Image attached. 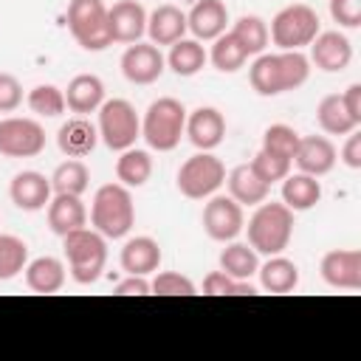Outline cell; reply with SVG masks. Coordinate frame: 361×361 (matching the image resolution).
Returning <instances> with one entry per match:
<instances>
[{
	"instance_id": "39",
	"label": "cell",
	"mask_w": 361,
	"mask_h": 361,
	"mask_svg": "<svg viewBox=\"0 0 361 361\" xmlns=\"http://www.w3.org/2000/svg\"><path fill=\"white\" fill-rule=\"evenodd\" d=\"M203 293H209V296H243V293H248L251 296L257 290L248 279H234L223 271H212L203 279Z\"/></svg>"
},
{
	"instance_id": "41",
	"label": "cell",
	"mask_w": 361,
	"mask_h": 361,
	"mask_svg": "<svg viewBox=\"0 0 361 361\" xmlns=\"http://www.w3.org/2000/svg\"><path fill=\"white\" fill-rule=\"evenodd\" d=\"M251 169L271 186V183L282 180V178L290 172V161H288V158H279V155H274V152L259 149V152L251 158Z\"/></svg>"
},
{
	"instance_id": "43",
	"label": "cell",
	"mask_w": 361,
	"mask_h": 361,
	"mask_svg": "<svg viewBox=\"0 0 361 361\" xmlns=\"http://www.w3.org/2000/svg\"><path fill=\"white\" fill-rule=\"evenodd\" d=\"M20 102H23V85L17 82V76L0 71V113L17 110Z\"/></svg>"
},
{
	"instance_id": "28",
	"label": "cell",
	"mask_w": 361,
	"mask_h": 361,
	"mask_svg": "<svg viewBox=\"0 0 361 361\" xmlns=\"http://www.w3.org/2000/svg\"><path fill=\"white\" fill-rule=\"evenodd\" d=\"M25 285L34 293H56L65 285V265L56 257H37L25 265Z\"/></svg>"
},
{
	"instance_id": "8",
	"label": "cell",
	"mask_w": 361,
	"mask_h": 361,
	"mask_svg": "<svg viewBox=\"0 0 361 361\" xmlns=\"http://www.w3.org/2000/svg\"><path fill=\"white\" fill-rule=\"evenodd\" d=\"M68 28L85 51H104L113 45L107 31V6L102 0H71Z\"/></svg>"
},
{
	"instance_id": "2",
	"label": "cell",
	"mask_w": 361,
	"mask_h": 361,
	"mask_svg": "<svg viewBox=\"0 0 361 361\" xmlns=\"http://www.w3.org/2000/svg\"><path fill=\"white\" fill-rule=\"evenodd\" d=\"M90 223L104 240H121L135 223L133 195L121 183H104L96 189L90 203Z\"/></svg>"
},
{
	"instance_id": "15",
	"label": "cell",
	"mask_w": 361,
	"mask_h": 361,
	"mask_svg": "<svg viewBox=\"0 0 361 361\" xmlns=\"http://www.w3.org/2000/svg\"><path fill=\"white\" fill-rule=\"evenodd\" d=\"M310 62L324 73H338L353 62V45L341 31H319L310 42Z\"/></svg>"
},
{
	"instance_id": "20",
	"label": "cell",
	"mask_w": 361,
	"mask_h": 361,
	"mask_svg": "<svg viewBox=\"0 0 361 361\" xmlns=\"http://www.w3.org/2000/svg\"><path fill=\"white\" fill-rule=\"evenodd\" d=\"M228 8L223 0H197L192 11L186 14V28L195 34V39H214L226 31Z\"/></svg>"
},
{
	"instance_id": "7",
	"label": "cell",
	"mask_w": 361,
	"mask_h": 361,
	"mask_svg": "<svg viewBox=\"0 0 361 361\" xmlns=\"http://www.w3.org/2000/svg\"><path fill=\"white\" fill-rule=\"evenodd\" d=\"M96 113H99L96 130L107 149L121 152L135 147V138L141 135V118L127 99H107Z\"/></svg>"
},
{
	"instance_id": "44",
	"label": "cell",
	"mask_w": 361,
	"mask_h": 361,
	"mask_svg": "<svg viewBox=\"0 0 361 361\" xmlns=\"http://www.w3.org/2000/svg\"><path fill=\"white\" fill-rule=\"evenodd\" d=\"M341 161L350 169H361V133H358V127L353 133H347V141L341 147Z\"/></svg>"
},
{
	"instance_id": "21",
	"label": "cell",
	"mask_w": 361,
	"mask_h": 361,
	"mask_svg": "<svg viewBox=\"0 0 361 361\" xmlns=\"http://www.w3.org/2000/svg\"><path fill=\"white\" fill-rule=\"evenodd\" d=\"M147 34L152 45H172L186 34V14L178 6H158L147 14Z\"/></svg>"
},
{
	"instance_id": "16",
	"label": "cell",
	"mask_w": 361,
	"mask_h": 361,
	"mask_svg": "<svg viewBox=\"0 0 361 361\" xmlns=\"http://www.w3.org/2000/svg\"><path fill=\"white\" fill-rule=\"evenodd\" d=\"M336 161H338V152H336L330 138H324V135H299V144H296V152H293V164L299 166V172L322 178L336 166Z\"/></svg>"
},
{
	"instance_id": "40",
	"label": "cell",
	"mask_w": 361,
	"mask_h": 361,
	"mask_svg": "<svg viewBox=\"0 0 361 361\" xmlns=\"http://www.w3.org/2000/svg\"><path fill=\"white\" fill-rule=\"evenodd\" d=\"M149 290L158 296H195L197 288L189 276L178 274V271H161L155 274V279L149 282Z\"/></svg>"
},
{
	"instance_id": "13",
	"label": "cell",
	"mask_w": 361,
	"mask_h": 361,
	"mask_svg": "<svg viewBox=\"0 0 361 361\" xmlns=\"http://www.w3.org/2000/svg\"><path fill=\"white\" fill-rule=\"evenodd\" d=\"M110 42L133 45L147 34V8L138 0H118L107 8Z\"/></svg>"
},
{
	"instance_id": "17",
	"label": "cell",
	"mask_w": 361,
	"mask_h": 361,
	"mask_svg": "<svg viewBox=\"0 0 361 361\" xmlns=\"http://www.w3.org/2000/svg\"><path fill=\"white\" fill-rule=\"evenodd\" d=\"M183 133L189 135V141L200 152H212L226 138V118H223V113L217 107H197V110H192L186 116Z\"/></svg>"
},
{
	"instance_id": "29",
	"label": "cell",
	"mask_w": 361,
	"mask_h": 361,
	"mask_svg": "<svg viewBox=\"0 0 361 361\" xmlns=\"http://www.w3.org/2000/svg\"><path fill=\"white\" fill-rule=\"evenodd\" d=\"M149 175H152V158L147 149H138V147L121 149V155L116 161V178L121 186L138 189L149 180Z\"/></svg>"
},
{
	"instance_id": "33",
	"label": "cell",
	"mask_w": 361,
	"mask_h": 361,
	"mask_svg": "<svg viewBox=\"0 0 361 361\" xmlns=\"http://www.w3.org/2000/svg\"><path fill=\"white\" fill-rule=\"evenodd\" d=\"M206 51L200 45V39H178L169 45V56L166 65L178 73V76H195L203 65H206Z\"/></svg>"
},
{
	"instance_id": "23",
	"label": "cell",
	"mask_w": 361,
	"mask_h": 361,
	"mask_svg": "<svg viewBox=\"0 0 361 361\" xmlns=\"http://www.w3.org/2000/svg\"><path fill=\"white\" fill-rule=\"evenodd\" d=\"M161 259H164L161 245L152 237H133V240H127L124 248H121V257H118L121 268L127 274H138V276L155 274L161 268Z\"/></svg>"
},
{
	"instance_id": "10",
	"label": "cell",
	"mask_w": 361,
	"mask_h": 361,
	"mask_svg": "<svg viewBox=\"0 0 361 361\" xmlns=\"http://www.w3.org/2000/svg\"><path fill=\"white\" fill-rule=\"evenodd\" d=\"M45 149V130L34 118H3L0 121V155L6 158H34Z\"/></svg>"
},
{
	"instance_id": "36",
	"label": "cell",
	"mask_w": 361,
	"mask_h": 361,
	"mask_svg": "<svg viewBox=\"0 0 361 361\" xmlns=\"http://www.w3.org/2000/svg\"><path fill=\"white\" fill-rule=\"evenodd\" d=\"M28 265V245L14 234H0V282L14 279Z\"/></svg>"
},
{
	"instance_id": "45",
	"label": "cell",
	"mask_w": 361,
	"mask_h": 361,
	"mask_svg": "<svg viewBox=\"0 0 361 361\" xmlns=\"http://www.w3.org/2000/svg\"><path fill=\"white\" fill-rule=\"evenodd\" d=\"M118 296H147L149 293V282H147V276H138V274H127V279H121V282H116V288H113Z\"/></svg>"
},
{
	"instance_id": "1",
	"label": "cell",
	"mask_w": 361,
	"mask_h": 361,
	"mask_svg": "<svg viewBox=\"0 0 361 361\" xmlns=\"http://www.w3.org/2000/svg\"><path fill=\"white\" fill-rule=\"evenodd\" d=\"M310 76V59L302 51H279V54H259L248 71L251 87L259 96H279L296 90Z\"/></svg>"
},
{
	"instance_id": "26",
	"label": "cell",
	"mask_w": 361,
	"mask_h": 361,
	"mask_svg": "<svg viewBox=\"0 0 361 361\" xmlns=\"http://www.w3.org/2000/svg\"><path fill=\"white\" fill-rule=\"evenodd\" d=\"M322 200V183L313 175L296 172V175H285L282 178V203L290 212H307Z\"/></svg>"
},
{
	"instance_id": "42",
	"label": "cell",
	"mask_w": 361,
	"mask_h": 361,
	"mask_svg": "<svg viewBox=\"0 0 361 361\" xmlns=\"http://www.w3.org/2000/svg\"><path fill=\"white\" fill-rule=\"evenodd\" d=\"M330 17L344 28L361 25V0H330Z\"/></svg>"
},
{
	"instance_id": "38",
	"label": "cell",
	"mask_w": 361,
	"mask_h": 361,
	"mask_svg": "<svg viewBox=\"0 0 361 361\" xmlns=\"http://www.w3.org/2000/svg\"><path fill=\"white\" fill-rule=\"evenodd\" d=\"M296 144H299V133L293 127H288V124H271L262 133V149L265 152H274L279 158H288L290 164H293Z\"/></svg>"
},
{
	"instance_id": "6",
	"label": "cell",
	"mask_w": 361,
	"mask_h": 361,
	"mask_svg": "<svg viewBox=\"0 0 361 361\" xmlns=\"http://www.w3.org/2000/svg\"><path fill=\"white\" fill-rule=\"evenodd\" d=\"M319 34V14L305 3H290L279 8L271 20L268 37L279 51H302Z\"/></svg>"
},
{
	"instance_id": "14",
	"label": "cell",
	"mask_w": 361,
	"mask_h": 361,
	"mask_svg": "<svg viewBox=\"0 0 361 361\" xmlns=\"http://www.w3.org/2000/svg\"><path fill=\"white\" fill-rule=\"evenodd\" d=\"M322 279L338 290L361 288V251L358 248H336L322 257Z\"/></svg>"
},
{
	"instance_id": "35",
	"label": "cell",
	"mask_w": 361,
	"mask_h": 361,
	"mask_svg": "<svg viewBox=\"0 0 361 361\" xmlns=\"http://www.w3.org/2000/svg\"><path fill=\"white\" fill-rule=\"evenodd\" d=\"M212 42H214V45H212L209 59H212V65H214L217 71H223V73H234V71H240V68L248 62L245 48L234 39L231 31H223V34L214 37Z\"/></svg>"
},
{
	"instance_id": "34",
	"label": "cell",
	"mask_w": 361,
	"mask_h": 361,
	"mask_svg": "<svg viewBox=\"0 0 361 361\" xmlns=\"http://www.w3.org/2000/svg\"><path fill=\"white\" fill-rule=\"evenodd\" d=\"M231 34H234V39L245 48V54L248 56H259L265 48H268V25H265V20L262 17H257V14H243L234 25H231Z\"/></svg>"
},
{
	"instance_id": "46",
	"label": "cell",
	"mask_w": 361,
	"mask_h": 361,
	"mask_svg": "<svg viewBox=\"0 0 361 361\" xmlns=\"http://www.w3.org/2000/svg\"><path fill=\"white\" fill-rule=\"evenodd\" d=\"M341 102H344L347 113L361 124V85H358V82H353V85L341 93Z\"/></svg>"
},
{
	"instance_id": "18",
	"label": "cell",
	"mask_w": 361,
	"mask_h": 361,
	"mask_svg": "<svg viewBox=\"0 0 361 361\" xmlns=\"http://www.w3.org/2000/svg\"><path fill=\"white\" fill-rule=\"evenodd\" d=\"M54 189H51V178H45L42 172H34V169H25V172H17L11 178V186H8V197L17 209L23 212H39L48 206Z\"/></svg>"
},
{
	"instance_id": "22",
	"label": "cell",
	"mask_w": 361,
	"mask_h": 361,
	"mask_svg": "<svg viewBox=\"0 0 361 361\" xmlns=\"http://www.w3.org/2000/svg\"><path fill=\"white\" fill-rule=\"evenodd\" d=\"M56 144L68 158H85L96 149L99 144V130L85 118V116H73L68 118L59 133H56Z\"/></svg>"
},
{
	"instance_id": "19",
	"label": "cell",
	"mask_w": 361,
	"mask_h": 361,
	"mask_svg": "<svg viewBox=\"0 0 361 361\" xmlns=\"http://www.w3.org/2000/svg\"><path fill=\"white\" fill-rule=\"evenodd\" d=\"M48 226L54 234L65 237L87 226V209L79 195H51L48 200Z\"/></svg>"
},
{
	"instance_id": "30",
	"label": "cell",
	"mask_w": 361,
	"mask_h": 361,
	"mask_svg": "<svg viewBox=\"0 0 361 361\" xmlns=\"http://www.w3.org/2000/svg\"><path fill=\"white\" fill-rule=\"evenodd\" d=\"M257 268H259V254L248 243L228 240V245L220 251V271L234 279H251Z\"/></svg>"
},
{
	"instance_id": "4",
	"label": "cell",
	"mask_w": 361,
	"mask_h": 361,
	"mask_svg": "<svg viewBox=\"0 0 361 361\" xmlns=\"http://www.w3.org/2000/svg\"><path fill=\"white\" fill-rule=\"evenodd\" d=\"M62 251L76 285H93L107 262V243L96 228H76L62 237Z\"/></svg>"
},
{
	"instance_id": "32",
	"label": "cell",
	"mask_w": 361,
	"mask_h": 361,
	"mask_svg": "<svg viewBox=\"0 0 361 361\" xmlns=\"http://www.w3.org/2000/svg\"><path fill=\"white\" fill-rule=\"evenodd\" d=\"M90 186V172L79 158H68L62 161L54 175H51V189L54 195H85V189Z\"/></svg>"
},
{
	"instance_id": "31",
	"label": "cell",
	"mask_w": 361,
	"mask_h": 361,
	"mask_svg": "<svg viewBox=\"0 0 361 361\" xmlns=\"http://www.w3.org/2000/svg\"><path fill=\"white\" fill-rule=\"evenodd\" d=\"M316 118H319V127L327 133V135H347L358 127V121L347 113L344 102L338 93H330L319 102V110H316Z\"/></svg>"
},
{
	"instance_id": "12",
	"label": "cell",
	"mask_w": 361,
	"mask_h": 361,
	"mask_svg": "<svg viewBox=\"0 0 361 361\" xmlns=\"http://www.w3.org/2000/svg\"><path fill=\"white\" fill-rule=\"evenodd\" d=\"M164 65H166V59L158 51V45H152V42H133L121 54V73L133 85L158 82L161 73H164Z\"/></svg>"
},
{
	"instance_id": "37",
	"label": "cell",
	"mask_w": 361,
	"mask_h": 361,
	"mask_svg": "<svg viewBox=\"0 0 361 361\" xmlns=\"http://www.w3.org/2000/svg\"><path fill=\"white\" fill-rule=\"evenodd\" d=\"M28 107H31V113H37V116H42V118H56V116H62L65 113V93L56 87V85H37V87H31L28 90Z\"/></svg>"
},
{
	"instance_id": "27",
	"label": "cell",
	"mask_w": 361,
	"mask_h": 361,
	"mask_svg": "<svg viewBox=\"0 0 361 361\" xmlns=\"http://www.w3.org/2000/svg\"><path fill=\"white\" fill-rule=\"evenodd\" d=\"M257 274H259L262 290H268V293H290L299 285V268H296V262L288 259V257H282V254L268 257L257 268Z\"/></svg>"
},
{
	"instance_id": "3",
	"label": "cell",
	"mask_w": 361,
	"mask_h": 361,
	"mask_svg": "<svg viewBox=\"0 0 361 361\" xmlns=\"http://www.w3.org/2000/svg\"><path fill=\"white\" fill-rule=\"evenodd\" d=\"M248 245L257 254L274 257L282 254L293 237V212L285 203H259L248 220Z\"/></svg>"
},
{
	"instance_id": "25",
	"label": "cell",
	"mask_w": 361,
	"mask_h": 361,
	"mask_svg": "<svg viewBox=\"0 0 361 361\" xmlns=\"http://www.w3.org/2000/svg\"><path fill=\"white\" fill-rule=\"evenodd\" d=\"M228 183V195L240 203V206H259L262 200H268L271 186L251 169V164H240L226 175Z\"/></svg>"
},
{
	"instance_id": "9",
	"label": "cell",
	"mask_w": 361,
	"mask_h": 361,
	"mask_svg": "<svg viewBox=\"0 0 361 361\" xmlns=\"http://www.w3.org/2000/svg\"><path fill=\"white\" fill-rule=\"evenodd\" d=\"M223 183H226V166L212 152H197L186 158L178 169V189L189 200L212 197Z\"/></svg>"
},
{
	"instance_id": "5",
	"label": "cell",
	"mask_w": 361,
	"mask_h": 361,
	"mask_svg": "<svg viewBox=\"0 0 361 361\" xmlns=\"http://www.w3.org/2000/svg\"><path fill=\"white\" fill-rule=\"evenodd\" d=\"M183 127H186V107L172 96H161L144 113L141 138L158 152H172L180 144Z\"/></svg>"
},
{
	"instance_id": "11",
	"label": "cell",
	"mask_w": 361,
	"mask_h": 361,
	"mask_svg": "<svg viewBox=\"0 0 361 361\" xmlns=\"http://www.w3.org/2000/svg\"><path fill=\"white\" fill-rule=\"evenodd\" d=\"M243 228H245L243 206L231 195H212L209 203L203 206V231L217 243H228Z\"/></svg>"
},
{
	"instance_id": "24",
	"label": "cell",
	"mask_w": 361,
	"mask_h": 361,
	"mask_svg": "<svg viewBox=\"0 0 361 361\" xmlns=\"http://www.w3.org/2000/svg\"><path fill=\"white\" fill-rule=\"evenodd\" d=\"M65 93V104L71 113L76 116H87V113H96L104 102V85L99 76L93 73H79L68 82V90Z\"/></svg>"
}]
</instances>
